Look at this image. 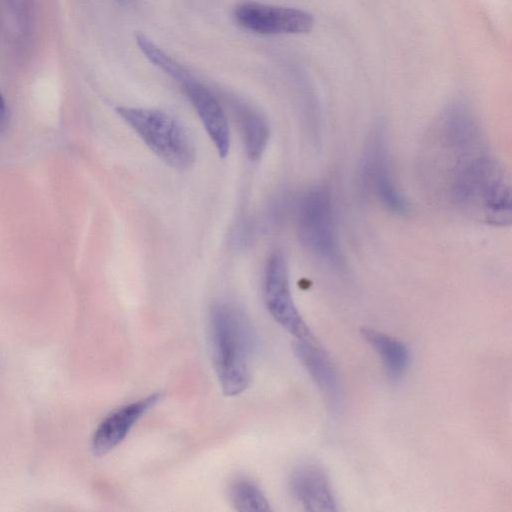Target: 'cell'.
Masks as SVG:
<instances>
[{
    "label": "cell",
    "mask_w": 512,
    "mask_h": 512,
    "mask_svg": "<svg viewBox=\"0 0 512 512\" xmlns=\"http://www.w3.org/2000/svg\"><path fill=\"white\" fill-rule=\"evenodd\" d=\"M466 107L449 108L429 129L422 174L437 201L493 226L511 223L509 176Z\"/></svg>",
    "instance_id": "1"
},
{
    "label": "cell",
    "mask_w": 512,
    "mask_h": 512,
    "mask_svg": "<svg viewBox=\"0 0 512 512\" xmlns=\"http://www.w3.org/2000/svg\"><path fill=\"white\" fill-rule=\"evenodd\" d=\"M209 339L223 393H242L250 382V360L257 345L250 319L234 303H216L209 315Z\"/></svg>",
    "instance_id": "2"
},
{
    "label": "cell",
    "mask_w": 512,
    "mask_h": 512,
    "mask_svg": "<svg viewBox=\"0 0 512 512\" xmlns=\"http://www.w3.org/2000/svg\"><path fill=\"white\" fill-rule=\"evenodd\" d=\"M116 112L164 163L178 171L195 161V148L183 125L165 111L118 106Z\"/></svg>",
    "instance_id": "4"
},
{
    "label": "cell",
    "mask_w": 512,
    "mask_h": 512,
    "mask_svg": "<svg viewBox=\"0 0 512 512\" xmlns=\"http://www.w3.org/2000/svg\"><path fill=\"white\" fill-rule=\"evenodd\" d=\"M293 348L297 358L327 400L337 404L341 398V385L335 367L327 354L318 346L315 339H296Z\"/></svg>",
    "instance_id": "11"
},
{
    "label": "cell",
    "mask_w": 512,
    "mask_h": 512,
    "mask_svg": "<svg viewBox=\"0 0 512 512\" xmlns=\"http://www.w3.org/2000/svg\"><path fill=\"white\" fill-rule=\"evenodd\" d=\"M243 139L246 154L256 161L261 158L269 140V125L266 119L249 105L242 102L232 104Z\"/></svg>",
    "instance_id": "12"
},
{
    "label": "cell",
    "mask_w": 512,
    "mask_h": 512,
    "mask_svg": "<svg viewBox=\"0 0 512 512\" xmlns=\"http://www.w3.org/2000/svg\"><path fill=\"white\" fill-rule=\"evenodd\" d=\"M230 500L237 511H271L261 489L251 480L240 479L230 487Z\"/></svg>",
    "instance_id": "14"
},
{
    "label": "cell",
    "mask_w": 512,
    "mask_h": 512,
    "mask_svg": "<svg viewBox=\"0 0 512 512\" xmlns=\"http://www.w3.org/2000/svg\"><path fill=\"white\" fill-rule=\"evenodd\" d=\"M118 1L123 2L124 0H118Z\"/></svg>",
    "instance_id": "16"
},
{
    "label": "cell",
    "mask_w": 512,
    "mask_h": 512,
    "mask_svg": "<svg viewBox=\"0 0 512 512\" xmlns=\"http://www.w3.org/2000/svg\"><path fill=\"white\" fill-rule=\"evenodd\" d=\"M233 16L242 28L264 35L308 33L314 24L304 10L251 1L239 4Z\"/></svg>",
    "instance_id": "8"
},
{
    "label": "cell",
    "mask_w": 512,
    "mask_h": 512,
    "mask_svg": "<svg viewBox=\"0 0 512 512\" xmlns=\"http://www.w3.org/2000/svg\"><path fill=\"white\" fill-rule=\"evenodd\" d=\"M297 226L301 242L311 252L332 266L341 265L333 201L327 187L313 186L302 194L297 208Z\"/></svg>",
    "instance_id": "5"
},
{
    "label": "cell",
    "mask_w": 512,
    "mask_h": 512,
    "mask_svg": "<svg viewBox=\"0 0 512 512\" xmlns=\"http://www.w3.org/2000/svg\"><path fill=\"white\" fill-rule=\"evenodd\" d=\"M289 487L295 499L308 511L338 510L329 478L317 464L297 466L290 475Z\"/></svg>",
    "instance_id": "10"
},
{
    "label": "cell",
    "mask_w": 512,
    "mask_h": 512,
    "mask_svg": "<svg viewBox=\"0 0 512 512\" xmlns=\"http://www.w3.org/2000/svg\"><path fill=\"white\" fill-rule=\"evenodd\" d=\"M263 296L267 310L285 330L298 340L314 339L293 300L288 264L281 251L273 252L266 262Z\"/></svg>",
    "instance_id": "6"
},
{
    "label": "cell",
    "mask_w": 512,
    "mask_h": 512,
    "mask_svg": "<svg viewBox=\"0 0 512 512\" xmlns=\"http://www.w3.org/2000/svg\"><path fill=\"white\" fill-rule=\"evenodd\" d=\"M4 111H5V102H4L2 95L0 94V113H3Z\"/></svg>",
    "instance_id": "15"
},
{
    "label": "cell",
    "mask_w": 512,
    "mask_h": 512,
    "mask_svg": "<svg viewBox=\"0 0 512 512\" xmlns=\"http://www.w3.org/2000/svg\"><path fill=\"white\" fill-rule=\"evenodd\" d=\"M362 177L367 189L389 211L404 214L408 203L393 176L385 130L375 128L367 141Z\"/></svg>",
    "instance_id": "7"
},
{
    "label": "cell",
    "mask_w": 512,
    "mask_h": 512,
    "mask_svg": "<svg viewBox=\"0 0 512 512\" xmlns=\"http://www.w3.org/2000/svg\"><path fill=\"white\" fill-rule=\"evenodd\" d=\"M362 334L379 354L388 376L398 380L409 364L407 347L399 340L370 328L363 329Z\"/></svg>",
    "instance_id": "13"
},
{
    "label": "cell",
    "mask_w": 512,
    "mask_h": 512,
    "mask_svg": "<svg viewBox=\"0 0 512 512\" xmlns=\"http://www.w3.org/2000/svg\"><path fill=\"white\" fill-rule=\"evenodd\" d=\"M159 400L160 394L154 393L125 404L107 415L93 434V453L102 456L116 448L127 437L135 423Z\"/></svg>",
    "instance_id": "9"
},
{
    "label": "cell",
    "mask_w": 512,
    "mask_h": 512,
    "mask_svg": "<svg viewBox=\"0 0 512 512\" xmlns=\"http://www.w3.org/2000/svg\"><path fill=\"white\" fill-rule=\"evenodd\" d=\"M134 38L145 57L181 85L219 156L226 157L230 148V132L226 114L218 98L148 36L136 32Z\"/></svg>",
    "instance_id": "3"
}]
</instances>
